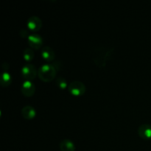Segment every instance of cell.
I'll use <instances>...</instances> for the list:
<instances>
[{
    "label": "cell",
    "mask_w": 151,
    "mask_h": 151,
    "mask_svg": "<svg viewBox=\"0 0 151 151\" xmlns=\"http://www.w3.org/2000/svg\"><path fill=\"white\" fill-rule=\"evenodd\" d=\"M114 53L113 47H94L91 52V59L94 64L99 68H104L108 62L111 59L112 55Z\"/></svg>",
    "instance_id": "1"
},
{
    "label": "cell",
    "mask_w": 151,
    "mask_h": 151,
    "mask_svg": "<svg viewBox=\"0 0 151 151\" xmlns=\"http://www.w3.org/2000/svg\"><path fill=\"white\" fill-rule=\"evenodd\" d=\"M57 74V70L52 64H44L38 71V78L45 83H50L53 81Z\"/></svg>",
    "instance_id": "2"
},
{
    "label": "cell",
    "mask_w": 151,
    "mask_h": 151,
    "mask_svg": "<svg viewBox=\"0 0 151 151\" xmlns=\"http://www.w3.org/2000/svg\"><path fill=\"white\" fill-rule=\"evenodd\" d=\"M70 94L74 96L83 95L86 92V86L81 81H73L68 86Z\"/></svg>",
    "instance_id": "3"
},
{
    "label": "cell",
    "mask_w": 151,
    "mask_h": 151,
    "mask_svg": "<svg viewBox=\"0 0 151 151\" xmlns=\"http://www.w3.org/2000/svg\"><path fill=\"white\" fill-rule=\"evenodd\" d=\"M22 75L26 81H31L37 75V69L32 64H26L22 69Z\"/></svg>",
    "instance_id": "4"
},
{
    "label": "cell",
    "mask_w": 151,
    "mask_h": 151,
    "mask_svg": "<svg viewBox=\"0 0 151 151\" xmlns=\"http://www.w3.org/2000/svg\"><path fill=\"white\" fill-rule=\"evenodd\" d=\"M27 27L32 32H37L42 27V22L38 16H32L27 21Z\"/></svg>",
    "instance_id": "5"
},
{
    "label": "cell",
    "mask_w": 151,
    "mask_h": 151,
    "mask_svg": "<svg viewBox=\"0 0 151 151\" xmlns=\"http://www.w3.org/2000/svg\"><path fill=\"white\" fill-rule=\"evenodd\" d=\"M28 43L32 49L38 50L42 47L43 39L39 35L32 34V35H29L28 38Z\"/></svg>",
    "instance_id": "6"
},
{
    "label": "cell",
    "mask_w": 151,
    "mask_h": 151,
    "mask_svg": "<svg viewBox=\"0 0 151 151\" xmlns=\"http://www.w3.org/2000/svg\"><path fill=\"white\" fill-rule=\"evenodd\" d=\"M35 91V86L31 81H26L22 86V93L27 97H32Z\"/></svg>",
    "instance_id": "7"
},
{
    "label": "cell",
    "mask_w": 151,
    "mask_h": 151,
    "mask_svg": "<svg viewBox=\"0 0 151 151\" xmlns=\"http://www.w3.org/2000/svg\"><path fill=\"white\" fill-rule=\"evenodd\" d=\"M138 134L139 136L143 139H151V125L149 124L140 125L138 129Z\"/></svg>",
    "instance_id": "8"
},
{
    "label": "cell",
    "mask_w": 151,
    "mask_h": 151,
    "mask_svg": "<svg viewBox=\"0 0 151 151\" xmlns=\"http://www.w3.org/2000/svg\"><path fill=\"white\" fill-rule=\"evenodd\" d=\"M41 57L47 62L53 61L55 58L54 50L50 47H43L41 50Z\"/></svg>",
    "instance_id": "9"
},
{
    "label": "cell",
    "mask_w": 151,
    "mask_h": 151,
    "mask_svg": "<svg viewBox=\"0 0 151 151\" xmlns=\"http://www.w3.org/2000/svg\"><path fill=\"white\" fill-rule=\"evenodd\" d=\"M22 115L24 119H32L36 115V111L32 106H26L22 109Z\"/></svg>",
    "instance_id": "10"
},
{
    "label": "cell",
    "mask_w": 151,
    "mask_h": 151,
    "mask_svg": "<svg viewBox=\"0 0 151 151\" xmlns=\"http://www.w3.org/2000/svg\"><path fill=\"white\" fill-rule=\"evenodd\" d=\"M59 147L61 151H75V145L69 139L62 140L59 145Z\"/></svg>",
    "instance_id": "11"
},
{
    "label": "cell",
    "mask_w": 151,
    "mask_h": 151,
    "mask_svg": "<svg viewBox=\"0 0 151 151\" xmlns=\"http://www.w3.org/2000/svg\"><path fill=\"white\" fill-rule=\"evenodd\" d=\"M12 83V77L7 72H4L2 74L1 78V85L3 87H7L11 84Z\"/></svg>",
    "instance_id": "12"
},
{
    "label": "cell",
    "mask_w": 151,
    "mask_h": 151,
    "mask_svg": "<svg viewBox=\"0 0 151 151\" xmlns=\"http://www.w3.org/2000/svg\"><path fill=\"white\" fill-rule=\"evenodd\" d=\"M34 55H35L34 52L31 48L25 49L23 52V57L24 58V60H27V61H31V60H32V59L34 58Z\"/></svg>",
    "instance_id": "13"
},
{
    "label": "cell",
    "mask_w": 151,
    "mask_h": 151,
    "mask_svg": "<svg viewBox=\"0 0 151 151\" xmlns=\"http://www.w3.org/2000/svg\"><path fill=\"white\" fill-rule=\"evenodd\" d=\"M56 85L60 89H65L67 87V82L63 77H59L56 79Z\"/></svg>",
    "instance_id": "14"
},
{
    "label": "cell",
    "mask_w": 151,
    "mask_h": 151,
    "mask_svg": "<svg viewBox=\"0 0 151 151\" xmlns=\"http://www.w3.org/2000/svg\"><path fill=\"white\" fill-rule=\"evenodd\" d=\"M20 35L22 38H29V35H28V31L26 30V29H23L20 31Z\"/></svg>",
    "instance_id": "15"
}]
</instances>
